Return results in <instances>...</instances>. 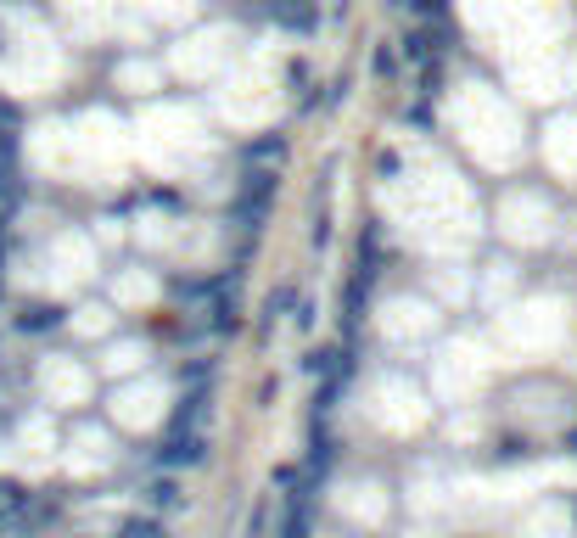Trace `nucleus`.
I'll use <instances>...</instances> for the list:
<instances>
[{
	"label": "nucleus",
	"instance_id": "1",
	"mask_svg": "<svg viewBox=\"0 0 577 538\" xmlns=\"http://www.w3.org/2000/svg\"><path fill=\"white\" fill-rule=\"evenodd\" d=\"M152 460H157L163 471L202 466V460H208V438H202V432H163V443H157Z\"/></svg>",
	"mask_w": 577,
	"mask_h": 538
},
{
	"label": "nucleus",
	"instance_id": "2",
	"mask_svg": "<svg viewBox=\"0 0 577 538\" xmlns=\"http://www.w3.org/2000/svg\"><path fill=\"white\" fill-rule=\"evenodd\" d=\"M269 208H275V174H247V185L236 197V219L247 230H258L269 219Z\"/></svg>",
	"mask_w": 577,
	"mask_h": 538
},
{
	"label": "nucleus",
	"instance_id": "3",
	"mask_svg": "<svg viewBox=\"0 0 577 538\" xmlns=\"http://www.w3.org/2000/svg\"><path fill=\"white\" fill-rule=\"evenodd\" d=\"M264 17L281 23L286 34H314L320 29V0H264Z\"/></svg>",
	"mask_w": 577,
	"mask_h": 538
},
{
	"label": "nucleus",
	"instance_id": "4",
	"mask_svg": "<svg viewBox=\"0 0 577 538\" xmlns=\"http://www.w3.org/2000/svg\"><path fill=\"white\" fill-rule=\"evenodd\" d=\"M62 326V309L57 303H23L17 309V331H29V337H40V331H57Z\"/></svg>",
	"mask_w": 577,
	"mask_h": 538
},
{
	"label": "nucleus",
	"instance_id": "5",
	"mask_svg": "<svg viewBox=\"0 0 577 538\" xmlns=\"http://www.w3.org/2000/svg\"><path fill=\"white\" fill-rule=\"evenodd\" d=\"M113 538H163V522H157V516H129Z\"/></svg>",
	"mask_w": 577,
	"mask_h": 538
},
{
	"label": "nucleus",
	"instance_id": "6",
	"mask_svg": "<svg viewBox=\"0 0 577 538\" xmlns=\"http://www.w3.org/2000/svg\"><path fill=\"white\" fill-rule=\"evenodd\" d=\"M146 505H163V510H174V505H180V482H174V477H163V482H152V488H146Z\"/></svg>",
	"mask_w": 577,
	"mask_h": 538
},
{
	"label": "nucleus",
	"instance_id": "7",
	"mask_svg": "<svg viewBox=\"0 0 577 538\" xmlns=\"http://www.w3.org/2000/svg\"><path fill=\"white\" fill-rule=\"evenodd\" d=\"M432 51H437V45H432V29H421V34H404V57H409V62H426Z\"/></svg>",
	"mask_w": 577,
	"mask_h": 538
},
{
	"label": "nucleus",
	"instance_id": "8",
	"mask_svg": "<svg viewBox=\"0 0 577 538\" xmlns=\"http://www.w3.org/2000/svg\"><path fill=\"white\" fill-rule=\"evenodd\" d=\"M281 152H286V141H281V135H269V141H253V146H247V163H275Z\"/></svg>",
	"mask_w": 577,
	"mask_h": 538
},
{
	"label": "nucleus",
	"instance_id": "9",
	"mask_svg": "<svg viewBox=\"0 0 577 538\" xmlns=\"http://www.w3.org/2000/svg\"><path fill=\"white\" fill-rule=\"evenodd\" d=\"M409 6H415L426 23H432V17H437V23H449V0H409Z\"/></svg>",
	"mask_w": 577,
	"mask_h": 538
},
{
	"label": "nucleus",
	"instance_id": "10",
	"mask_svg": "<svg viewBox=\"0 0 577 538\" xmlns=\"http://www.w3.org/2000/svg\"><path fill=\"white\" fill-rule=\"evenodd\" d=\"M0 169H17V135L0 124Z\"/></svg>",
	"mask_w": 577,
	"mask_h": 538
},
{
	"label": "nucleus",
	"instance_id": "11",
	"mask_svg": "<svg viewBox=\"0 0 577 538\" xmlns=\"http://www.w3.org/2000/svg\"><path fill=\"white\" fill-rule=\"evenodd\" d=\"M370 68H376V73H381V79H387V73H393V68H398V57H393V51H387V45H381L376 57H370Z\"/></svg>",
	"mask_w": 577,
	"mask_h": 538
},
{
	"label": "nucleus",
	"instance_id": "12",
	"mask_svg": "<svg viewBox=\"0 0 577 538\" xmlns=\"http://www.w3.org/2000/svg\"><path fill=\"white\" fill-rule=\"evenodd\" d=\"M325 241H331V219L320 213V219H314V247H325Z\"/></svg>",
	"mask_w": 577,
	"mask_h": 538
},
{
	"label": "nucleus",
	"instance_id": "13",
	"mask_svg": "<svg viewBox=\"0 0 577 538\" xmlns=\"http://www.w3.org/2000/svg\"><path fill=\"white\" fill-rule=\"evenodd\" d=\"M6 247H12V225H6V213H0V258H6Z\"/></svg>",
	"mask_w": 577,
	"mask_h": 538
},
{
	"label": "nucleus",
	"instance_id": "14",
	"mask_svg": "<svg viewBox=\"0 0 577 538\" xmlns=\"http://www.w3.org/2000/svg\"><path fill=\"white\" fill-rule=\"evenodd\" d=\"M0 298H6V286H0Z\"/></svg>",
	"mask_w": 577,
	"mask_h": 538
},
{
	"label": "nucleus",
	"instance_id": "15",
	"mask_svg": "<svg viewBox=\"0 0 577 538\" xmlns=\"http://www.w3.org/2000/svg\"><path fill=\"white\" fill-rule=\"evenodd\" d=\"M572 443H577V432H572Z\"/></svg>",
	"mask_w": 577,
	"mask_h": 538
},
{
	"label": "nucleus",
	"instance_id": "16",
	"mask_svg": "<svg viewBox=\"0 0 577 538\" xmlns=\"http://www.w3.org/2000/svg\"><path fill=\"white\" fill-rule=\"evenodd\" d=\"M393 6H398V0H393Z\"/></svg>",
	"mask_w": 577,
	"mask_h": 538
}]
</instances>
